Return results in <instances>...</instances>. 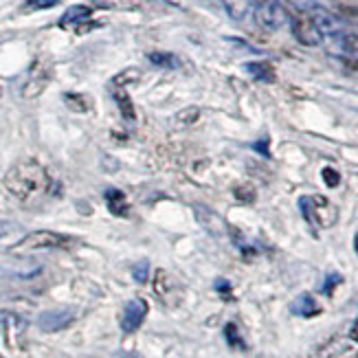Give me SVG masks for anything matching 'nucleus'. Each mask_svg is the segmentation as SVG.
<instances>
[{
	"label": "nucleus",
	"instance_id": "f257e3e1",
	"mask_svg": "<svg viewBox=\"0 0 358 358\" xmlns=\"http://www.w3.org/2000/svg\"><path fill=\"white\" fill-rule=\"evenodd\" d=\"M7 192L22 202H34L36 198L51 192L53 180L46 172V167L34 159H20L15 161L5 174Z\"/></svg>",
	"mask_w": 358,
	"mask_h": 358
},
{
	"label": "nucleus",
	"instance_id": "f03ea898",
	"mask_svg": "<svg viewBox=\"0 0 358 358\" xmlns=\"http://www.w3.org/2000/svg\"><path fill=\"white\" fill-rule=\"evenodd\" d=\"M75 240L69 236H62L55 231H34L24 236L20 242H15L9 251L13 255H24V253H36V251H53V248H69Z\"/></svg>",
	"mask_w": 358,
	"mask_h": 358
},
{
	"label": "nucleus",
	"instance_id": "7ed1b4c3",
	"mask_svg": "<svg viewBox=\"0 0 358 358\" xmlns=\"http://www.w3.org/2000/svg\"><path fill=\"white\" fill-rule=\"evenodd\" d=\"M299 207L306 220L317 229H330L338 220V211L325 196H303L299 198Z\"/></svg>",
	"mask_w": 358,
	"mask_h": 358
},
{
	"label": "nucleus",
	"instance_id": "20e7f679",
	"mask_svg": "<svg viewBox=\"0 0 358 358\" xmlns=\"http://www.w3.org/2000/svg\"><path fill=\"white\" fill-rule=\"evenodd\" d=\"M290 29H292L294 40L303 46H321L325 40L323 31L319 29V24L315 22V18L310 15L308 9H299L290 15Z\"/></svg>",
	"mask_w": 358,
	"mask_h": 358
},
{
	"label": "nucleus",
	"instance_id": "39448f33",
	"mask_svg": "<svg viewBox=\"0 0 358 358\" xmlns=\"http://www.w3.org/2000/svg\"><path fill=\"white\" fill-rule=\"evenodd\" d=\"M255 22L266 31H279L288 22V13L282 0H251Z\"/></svg>",
	"mask_w": 358,
	"mask_h": 358
},
{
	"label": "nucleus",
	"instance_id": "423d86ee",
	"mask_svg": "<svg viewBox=\"0 0 358 358\" xmlns=\"http://www.w3.org/2000/svg\"><path fill=\"white\" fill-rule=\"evenodd\" d=\"M148 310H150L148 301L141 297L128 301L126 308H123V315H121V330L126 334H134L143 325V321L148 317Z\"/></svg>",
	"mask_w": 358,
	"mask_h": 358
},
{
	"label": "nucleus",
	"instance_id": "0eeeda50",
	"mask_svg": "<svg viewBox=\"0 0 358 358\" xmlns=\"http://www.w3.org/2000/svg\"><path fill=\"white\" fill-rule=\"evenodd\" d=\"M51 80V69L42 64V62H36L34 69L29 73V80L22 86V97L24 99H36L38 95H42L44 88L49 86Z\"/></svg>",
	"mask_w": 358,
	"mask_h": 358
},
{
	"label": "nucleus",
	"instance_id": "6e6552de",
	"mask_svg": "<svg viewBox=\"0 0 358 358\" xmlns=\"http://www.w3.org/2000/svg\"><path fill=\"white\" fill-rule=\"evenodd\" d=\"M75 321V313L71 308H57V310H46L38 317V325L42 332H57L64 330Z\"/></svg>",
	"mask_w": 358,
	"mask_h": 358
},
{
	"label": "nucleus",
	"instance_id": "1a4fd4ad",
	"mask_svg": "<svg viewBox=\"0 0 358 358\" xmlns=\"http://www.w3.org/2000/svg\"><path fill=\"white\" fill-rule=\"evenodd\" d=\"M154 292H157V297L165 303V306H174L176 299H178V284L176 279L169 275L167 271H157L154 273Z\"/></svg>",
	"mask_w": 358,
	"mask_h": 358
},
{
	"label": "nucleus",
	"instance_id": "9d476101",
	"mask_svg": "<svg viewBox=\"0 0 358 358\" xmlns=\"http://www.w3.org/2000/svg\"><path fill=\"white\" fill-rule=\"evenodd\" d=\"M92 9L86 5H75L69 11H64V15L59 18V27H73V29H80L84 22H88Z\"/></svg>",
	"mask_w": 358,
	"mask_h": 358
},
{
	"label": "nucleus",
	"instance_id": "9b49d317",
	"mask_svg": "<svg viewBox=\"0 0 358 358\" xmlns=\"http://www.w3.org/2000/svg\"><path fill=\"white\" fill-rule=\"evenodd\" d=\"M290 310L294 315H299V317H315V315H319L321 308H319V303H317V299L313 297V294L303 292L290 303Z\"/></svg>",
	"mask_w": 358,
	"mask_h": 358
},
{
	"label": "nucleus",
	"instance_id": "f8f14e48",
	"mask_svg": "<svg viewBox=\"0 0 358 358\" xmlns=\"http://www.w3.org/2000/svg\"><path fill=\"white\" fill-rule=\"evenodd\" d=\"M106 205L115 215H128L130 213V202L121 189H108L106 192Z\"/></svg>",
	"mask_w": 358,
	"mask_h": 358
},
{
	"label": "nucleus",
	"instance_id": "ddd939ff",
	"mask_svg": "<svg viewBox=\"0 0 358 358\" xmlns=\"http://www.w3.org/2000/svg\"><path fill=\"white\" fill-rule=\"evenodd\" d=\"M222 5L233 20H244L253 11L251 0H222Z\"/></svg>",
	"mask_w": 358,
	"mask_h": 358
},
{
	"label": "nucleus",
	"instance_id": "4468645a",
	"mask_svg": "<svg viewBox=\"0 0 358 358\" xmlns=\"http://www.w3.org/2000/svg\"><path fill=\"white\" fill-rule=\"evenodd\" d=\"M246 71L251 73L255 80H259V82H266V84L275 82V69L268 64V62H248Z\"/></svg>",
	"mask_w": 358,
	"mask_h": 358
},
{
	"label": "nucleus",
	"instance_id": "2eb2a0df",
	"mask_svg": "<svg viewBox=\"0 0 358 358\" xmlns=\"http://www.w3.org/2000/svg\"><path fill=\"white\" fill-rule=\"evenodd\" d=\"M115 101L119 106V110H121V117L126 119V121H134L136 119V110H134V103L130 99V95L123 88H117L115 90Z\"/></svg>",
	"mask_w": 358,
	"mask_h": 358
},
{
	"label": "nucleus",
	"instance_id": "dca6fc26",
	"mask_svg": "<svg viewBox=\"0 0 358 358\" xmlns=\"http://www.w3.org/2000/svg\"><path fill=\"white\" fill-rule=\"evenodd\" d=\"M64 101H66V106L71 108V110H75V113H88L90 110L88 97L86 95H80V92H66Z\"/></svg>",
	"mask_w": 358,
	"mask_h": 358
},
{
	"label": "nucleus",
	"instance_id": "f3484780",
	"mask_svg": "<svg viewBox=\"0 0 358 358\" xmlns=\"http://www.w3.org/2000/svg\"><path fill=\"white\" fill-rule=\"evenodd\" d=\"M200 117V108L196 106H189V108H185V110L176 113L174 117V126L176 128H185V126H192V123H196Z\"/></svg>",
	"mask_w": 358,
	"mask_h": 358
},
{
	"label": "nucleus",
	"instance_id": "a211bd4d",
	"mask_svg": "<svg viewBox=\"0 0 358 358\" xmlns=\"http://www.w3.org/2000/svg\"><path fill=\"white\" fill-rule=\"evenodd\" d=\"M141 75L143 73L138 71V69H126V71H121L119 75L113 77V84H115V88H126L128 84L141 80Z\"/></svg>",
	"mask_w": 358,
	"mask_h": 358
},
{
	"label": "nucleus",
	"instance_id": "6ab92c4d",
	"mask_svg": "<svg viewBox=\"0 0 358 358\" xmlns=\"http://www.w3.org/2000/svg\"><path fill=\"white\" fill-rule=\"evenodd\" d=\"M141 0H92V5L101 9H134Z\"/></svg>",
	"mask_w": 358,
	"mask_h": 358
},
{
	"label": "nucleus",
	"instance_id": "aec40b11",
	"mask_svg": "<svg viewBox=\"0 0 358 358\" xmlns=\"http://www.w3.org/2000/svg\"><path fill=\"white\" fill-rule=\"evenodd\" d=\"M148 59L152 62V64H157L161 69H174L176 66V57L172 53H163V51H154L148 55Z\"/></svg>",
	"mask_w": 358,
	"mask_h": 358
},
{
	"label": "nucleus",
	"instance_id": "412c9836",
	"mask_svg": "<svg viewBox=\"0 0 358 358\" xmlns=\"http://www.w3.org/2000/svg\"><path fill=\"white\" fill-rule=\"evenodd\" d=\"M59 3V0H27V3L20 7L22 13H34V11H44V9H51Z\"/></svg>",
	"mask_w": 358,
	"mask_h": 358
},
{
	"label": "nucleus",
	"instance_id": "4be33fe9",
	"mask_svg": "<svg viewBox=\"0 0 358 358\" xmlns=\"http://www.w3.org/2000/svg\"><path fill=\"white\" fill-rule=\"evenodd\" d=\"M148 275H150V264H148V259H141L138 264H134L132 277L136 279L138 284H145L148 282Z\"/></svg>",
	"mask_w": 358,
	"mask_h": 358
},
{
	"label": "nucleus",
	"instance_id": "5701e85b",
	"mask_svg": "<svg viewBox=\"0 0 358 358\" xmlns=\"http://www.w3.org/2000/svg\"><path fill=\"white\" fill-rule=\"evenodd\" d=\"M224 336H227V341L233 345V348H244L242 345V338H240V334H238V328L233 323H229L227 328H224Z\"/></svg>",
	"mask_w": 358,
	"mask_h": 358
},
{
	"label": "nucleus",
	"instance_id": "b1692460",
	"mask_svg": "<svg viewBox=\"0 0 358 358\" xmlns=\"http://www.w3.org/2000/svg\"><path fill=\"white\" fill-rule=\"evenodd\" d=\"M323 180L328 182V187H336V185L341 182V176H338L336 169H332V167H325V169H323Z\"/></svg>",
	"mask_w": 358,
	"mask_h": 358
},
{
	"label": "nucleus",
	"instance_id": "393cba45",
	"mask_svg": "<svg viewBox=\"0 0 358 358\" xmlns=\"http://www.w3.org/2000/svg\"><path fill=\"white\" fill-rule=\"evenodd\" d=\"M236 196L240 200H246V202H253L255 200V192H253V187H248V185H242L236 189Z\"/></svg>",
	"mask_w": 358,
	"mask_h": 358
},
{
	"label": "nucleus",
	"instance_id": "a878e982",
	"mask_svg": "<svg viewBox=\"0 0 358 358\" xmlns=\"http://www.w3.org/2000/svg\"><path fill=\"white\" fill-rule=\"evenodd\" d=\"M336 284H341V275H336V273H332L330 277H328V284L323 286V290L328 292V294H332V286H336Z\"/></svg>",
	"mask_w": 358,
	"mask_h": 358
},
{
	"label": "nucleus",
	"instance_id": "bb28decb",
	"mask_svg": "<svg viewBox=\"0 0 358 358\" xmlns=\"http://www.w3.org/2000/svg\"><path fill=\"white\" fill-rule=\"evenodd\" d=\"M354 251H356V255H358V233L354 236Z\"/></svg>",
	"mask_w": 358,
	"mask_h": 358
}]
</instances>
